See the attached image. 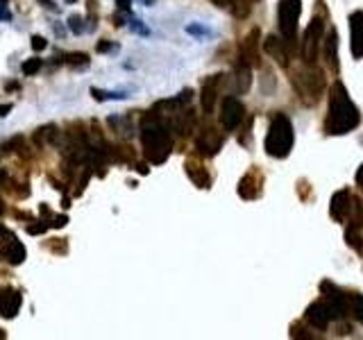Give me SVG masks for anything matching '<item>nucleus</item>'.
Segmentation results:
<instances>
[{
  "label": "nucleus",
  "mask_w": 363,
  "mask_h": 340,
  "mask_svg": "<svg viewBox=\"0 0 363 340\" xmlns=\"http://www.w3.org/2000/svg\"><path fill=\"white\" fill-rule=\"evenodd\" d=\"M41 3L45 5V7H50V9H55V5H53V0H41Z\"/></svg>",
  "instance_id": "obj_37"
},
{
  "label": "nucleus",
  "mask_w": 363,
  "mask_h": 340,
  "mask_svg": "<svg viewBox=\"0 0 363 340\" xmlns=\"http://www.w3.org/2000/svg\"><path fill=\"white\" fill-rule=\"evenodd\" d=\"M41 59H39V57H32V59H28V62H23V66H21V68H23V73L25 75H34V73H39V70H41Z\"/></svg>",
  "instance_id": "obj_25"
},
{
  "label": "nucleus",
  "mask_w": 363,
  "mask_h": 340,
  "mask_svg": "<svg viewBox=\"0 0 363 340\" xmlns=\"http://www.w3.org/2000/svg\"><path fill=\"white\" fill-rule=\"evenodd\" d=\"M191 100V91H182V95L177 98H170V100H159L157 104H154V111H168V114H175V111H179L184 104H189Z\"/></svg>",
  "instance_id": "obj_21"
},
{
  "label": "nucleus",
  "mask_w": 363,
  "mask_h": 340,
  "mask_svg": "<svg viewBox=\"0 0 363 340\" xmlns=\"http://www.w3.org/2000/svg\"><path fill=\"white\" fill-rule=\"evenodd\" d=\"M9 111H12V104H3V107H0V116H7Z\"/></svg>",
  "instance_id": "obj_35"
},
{
  "label": "nucleus",
  "mask_w": 363,
  "mask_h": 340,
  "mask_svg": "<svg viewBox=\"0 0 363 340\" xmlns=\"http://www.w3.org/2000/svg\"><path fill=\"white\" fill-rule=\"evenodd\" d=\"M261 186H264V175L259 170H250L248 175H243V179L239 181V195L243 200H256L261 195Z\"/></svg>",
  "instance_id": "obj_15"
},
{
  "label": "nucleus",
  "mask_w": 363,
  "mask_h": 340,
  "mask_svg": "<svg viewBox=\"0 0 363 340\" xmlns=\"http://www.w3.org/2000/svg\"><path fill=\"white\" fill-rule=\"evenodd\" d=\"M0 338H5V333H3V331H0Z\"/></svg>",
  "instance_id": "obj_40"
},
{
  "label": "nucleus",
  "mask_w": 363,
  "mask_h": 340,
  "mask_svg": "<svg viewBox=\"0 0 363 340\" xmlns=\"http://www.w3.org/2000/svg\"><path fill=\"white\" fill-rule=\"evenodd\" d=\"M91 93H93V98H95V100H109V98H114V100H123V98H127L125 93H109V91H100V89H91Z\"/></svg>",
  "instance_id": "obj_26"
},
{
  "label": "nucleus",
  "mask_w": 363,
  "mask_h": 340,
  "mask_svg": "<svg viewBox=\"0 0 363 340\" xmlns=\"http://www.w3.org/2000/svg\"><path fill=\"white\" fill-rule=\"evenodd\" d=\"M295 143V132L293 123L286 114L275 111L270 116V125H268V134H266V154L272 159H286L293 150Z\"/></svg>",
  "instance_id": "obj_3"
},
{
  "label": "nucleus",
  "mask_w": 363,
  "mask_h": 340,
  "mask_svg": "<svg viewBox=\"0 0 363 340\" xmlns=\"http://www.w3.org/2000/svg\"><path fill=\"white\" fill-rule=\"evenodd\" d=\"M68 28H70V30H73V32H75V34H82V32H84V25H82V18H80V16H70V18H68Z\"/></svg>",
  "instance_id": "obj_28"
},
{
  "label": "nucleus",
  "mask_w": 363,
  "mask_h": 340,
  "mask_svg": "<svg viewBox=\"0 0 363 340\" xmlns=\"http://www.w3.org/2000/svg\"><path fill=\"white\" fill-rule=\"evenodd\" d=\"M320 53L325 57V64H327V70L331 75L339 77L341 73V62H339V30L336 28H329L325 32V39H322V45H320Z\"/></svg>",
  "instance_id": "obj_7"
},
{
  "label": "nucleus",
  "mask_w": 363,
  "mask_h": 340,
  "mask_svg": "<svg viewBox=\"0 0 363 340\" xmlns=\"http://www.w3.org/2000/svg\"><path fill=\"white\" fill-rule=\"evenodd\" d=\"M109 48H112V45H109V43H98V53H107Z\"/></svg>",
  "instance_id": "obj_36"
},
{
  "label": "nucleus",
  "mask_w": 363,
  "mask_h": 340,
  "mask_svg": "<svg viewBox=\"0 0 363 340\" xmlns=\"http://www.w3.org/2000/svg\"><path fill=\"white\" fill-rule=\"evenodd\" d=\"M66 222H68L66 216H57V218H55V227H64Z\"/></svg>",
  "instance_id": "obj_33"
},
{
  "label": "nucleus",
  "mask_w": 363,
  "mask_h": 340,
  "mask_svg": "<svg viewBox=\"0 0 363 340\" xmlns=\"http://www.w3.org/2000/svg\"><path fill=\"white\" fill-rule=\"evenodd\" d=\"M316 5H318V9L314 16H311L309 25H306L304 37H302V45H300V55L304 64H318L320 45L327 32V21H329V9H325V0H318Z\"/></svg>",
  "instance_id": "obj_4"
},
{
  "label": "nucleus",
  "mask_w": 363,
  "mask_h": 340,
  "mask_svg": "<svg viewBox=\"0 0 363 340\" xmlns=\"http://www.w3.org/2000/svg\"><path fill=\"white\" fill-rule=\"evenodd\" d=\"M116 5H118L120 9H125V12L129 9V0H116Z\"/></svg>",
  "instance_id": "obj_34"
},
{
  "label": "nucleus",
  "mask_w": 363,
  "mask_h": 340,
  "mask_svg": "<svg viewBox=\"0 0 363 340\" xmlns=\"http://www.w3.org/2000/svg\"><path fill=\"white\" fill-rule=\"evenodd\" d=\"M300 16H302V0H279V5H277V23H279L281 37L291 45H295Z\"/></svg>",
  "instance_id": "obj_6"
},
{
  "label": "nucleus",
  "mask_w": 363,
  "mask_h": 340,
  "mask_svg": "<svg viewBox=\"0 0 363 340\" xmlns=\"http://www.w3.org/2000/svg\"><path fill=\"white\" fill-rule=\"evenodd\" d=\"M3 211H5V206H3V200H0V216H3Z\"/></svg>",
  "instance_id": "obj_38"
},
{
  "label": "nucleus",
  "mask_w": 363,
  "mask_h": 340,
  "mask_svg": "<svg viewBox=\"0 0 363 340\" xmlns=\"http://www.w3.org/2000/svg\"><path fill=\"white\" fill-rule=\"evenodd\" d=\"M0 252H3L5 261L12 263V266H21L25 261V247L16 241V236H9L7 241H5V245L0 247Z\"/></svg>",
  "instance_id": "obj_17"
},
{
  "label": "nucleus",
  "mask_w": 363,
  "mask_h": 340,
  "mask_svg": "<svg viewBox=\"0 0 363 340\" xmlns=\"http://www.w3.org/2000/svg\"><path fill=\"white\" fill-rule=\"evenodd\" d=\"M195 127V111L193 109H186V111H179L177 118H175V134L177 136H189Z\"/></svg>",
  "instance_id": "obj_20"
},
{
  "label": "nucleus",
  "mask_w": 363,
  "mask_h": 340,
  "mask_svg": "<svg viewBox=\"0 0 363 340\" xmlns=\"http://www.w3.org/2000/svg\"><path fill=\"white\" fill-rule=\"evenodd\" d=\"M293 48H295V45H291L284 37H277V34H270V37H266V41H264V50L270 55L272 59H275L277 64L281 66V68H289V66H291Z\"/></svg>",
  "instance_id": "obj_9"
},
{
  "label": "nucleus",
  "mask_w": 363,
  "mask_h": 340,
  "mask_svg": "<svg viewBox=\"0 0 363 340\" xmlns=\"http://www.w3.org/2000/svg\"><path fill=\"white\" fill-rule=\"evenodd\" d=\"M223 143H225L223 134H218L216 127H204L198 134V139H195V148H198V152L200 154H204V156L218 154L220 148H223Z\"/></svg>",
  "instance_id": "obj_11"
},
{
  "label": "nucleus",
  "mask_w": 363,
  "mask_h": 340,
  "mask_svg": "<svg viewBox=\"0 0 363 340\" xmlns=\"http://www.w3.org/2000/svg\"><path fill=\"white\" fill-rule=\"evenodd\" d=\"M352 204H354V193L350 189H341L331 195V202H329V216L334 222H341L345 225V220L350 218L352 213Z\"/></svg>",
  "instance_id": "obj_10"
},
{
  "label": "nucleus",
  "mask_w": 363,
  "mask_h": 340,
  "mask_svg": "<svg viewBox=\"0 0 363 340\" xmlns=\"http://www.w3.org/2000/svg\"><path fill=\"white\" fill-rule=\"evenodd\" d=\"M345 297H347V316H352L363 324V295L354 291H345Z\"/></svg>",
  "instance_id": "obj_22"
},
{
  "label": "nucleus",
  "mask_w": 363,
  "mask_h": 340,
  "mask_svg": "<svg viewBox=\"0 0 363 340\" xmlns=\"http://www.w3.org/2000/svg\"><path fill=\"white\" fill-rule=\"evenodd\" d=\"M66 62H68V64H73V66H80V64L87 66L89 57H87V55H82V53H73V55H68V57H66Z\"/></svg>",
  "instance_id": "obj_27"
},
{
  "label": "nucleus",
  "mask_w": 363,
  "mask_h": 340,
  "mask_svg": "<svg viewBox=\"0 0 363 340\" xmlns=\"http://www.w3.org/2000/svg\"><path fill=\"white\" fill-rule=\"evenodd\" d=\"M243 118H245L243 102H241L239 98L227 95V98L223 100V107H220V123H223V127L227 132H234L241 123H243Z\"/></svg>",
  "instance_id": "obj_8"
},
{
  "label": "nucleus",
  "mask_w": 363,
  "mask_h": 340,
  "mask_svg": "<svg viewBox=\"0 0 363 340\" xmlns=\"http://www.w3.org/2000/svg\"><path fill=\"white\" fill-rule=\"evenodd\" d=\"M45 45H48V41H45L43 37H39V34H37V37H32V48L37 50V53H39V50H43Z\"/></svg>",
  "instance_id": "obj_29"
},
{
  "label": "nucleus",
  "mask_w": 363,
  "mask_h": 340,
  "mask_svg": "<svg viewBox=\"0 0 363 340\" xmlns=\"http://www.w3.org/2000/svg\"><path fill=\"white\" fill-rule=\"evenodd\" d=\"M327 100H329V107H327V116L322 123L325 136H345L361 125V109L350 98V91L341 80L331 82Z\"/></svg>",
  "instance_id": "obj_1"
},
{
  "label": "nucleus",
  "mask_w": 363,
  "mask_h": 340,
  "mask_svg": "<svg viewBox=\"0 0 363 340\" xmlns=\"http://www.w3.org/2000/svg\"><path fill=\"white\" fill-rule=\"evenodd\" d=\"M231 84H234V91H236V93H248L250 86H252V66L236 62L234 80H231Z\"/></svg>",
  "instance_id": "obj_18"
},
{
  "label": "nucleus",
  "mask_w": 363,
  "mask_h": 340,
  "mask_svg": "<svg viewBox=\"0 0 363 340\" xmlns=\"http://www.w3.org/2000/svg\"><path fill=\"white\" fill-rule=\"evenodd\" d=\"M259 39H261L259 28L250 30V34L243 39V43H241V53H239L241 64H248V66L259 64Z\"/></svg>",
  "instance_id": "obj_13"
},
{
  "label": "nucleus",
  "mask_w": 363,
  "mask_h": 340,
  "mask_svg": "<svg viewBox=\"0 0 363 340\" xmlns=\"http://www.w3.org/2000/svg\"><path fill=\"white\" fill-rule=\"evenodd\" d=\"M21 304L23 299L14 288H5L0 293V318H7V320L16 318L18 311H21Z\"/></svg>",
  "instance_id": "obj_16"
},
{
  "label": "nucleus",
  "mask_w": 363,
  "mask_h": 340,
  "mask_svg": "<svg viewBox=\"0 0 363 340\" xmlns=\"http://www.w3.org/2000/svg\"><path fill=\"white\" fill-rule=\"evenodd\" d=\"M0 181H5V172L3 170H0Z\"/></svg>",
  "instance_id": "obj_39"
},
{
  "label": "nucleus",
  "mask_w": 363,
  "mask_h": 340,
  "mask_svg": "<svg viewBox=\"0 0 363 340\" xmlns=\"http://www.w3.org/2000/svg\"><path fill=\"white\" fill-rule=\"evenodd\" d=\"M350 50L354 59H363V9L350 14Z\"/></svg>",
  "instance_id": "obj_12"
},
{
  "label": "nucleus",
  "mask_w": 363,
  "mask_h": 340,
  "mask_svg": "<svg viewBox=\"0 0 363 340\" xmlns=\"http://www.w3.org/2000/svg\"><path fill=\"white\" fill-rule=\"evenodd\" d=\"M354 181H356V186H359V191L363 193V164L359 166V170H356V175H354Z\"/></svg>",
  "instance_id": "obj_30"
},
{
  "label": "nucleus",
  "mask_w": 363,
  "mask_h": 340,
  "mask_svg": "<svg viewBox=\"0 0 363 340\" xmlns=\"http://www.w3.org/2000/svg\"><path fill=\"white\" fill-rule=\"evenodd\" d=\"M291 82L295 86V93L300 95V100L306 107H316L322 100V95L327 93L325 68H320L318 64H304V68L293 73Z\"/></svg>",
  "instance_id": "obj_2"
},
{
  "label": "nucleus",
  "mask_w": 363,
  "mask_h": 340,
  "mask_svg": "<svg viewBox=\"0 0 363 340\" xmlns=\"http://www.w3.org/2000/svg\"><path fill=\"white\" fill-rule=\"evenodd\" d=\"M48 229V225H28V231L30 234H41V231Z\"/></svg>",
  "instance_id": "obj_31"
},
{
  "label": "nucleus",
  "mask_w": 363,
  "mask_h": 340,
  "mask_svg": "<svg viewBox=\"0 0 363 340\" xmlns=\"http://www.w3.org/2000/svg\"><path fill=\"white\" fill-rule=\"evenodd\" d=\"M141 143L150 164H164L173 152V139L164 125H145L141 129Z\"/></svg>",
  "instance_id": "obj_5"
},
{
  "label": "nucleus",
  "mask_w": 363,
  "mask_h": 340,
  "mask_svg": "<svg viewBox=\"0 0 363 340\" xmlns=\"http://www.w3.org/2000/svg\"><path fill=\"white\" fill-rule=\"evenodd\" d=\"M225 75L218 73V75H211L209 80L202 84V93H200V102H202V111L204 114H211L216 107V100H218V89L223 84Z\"/></svg>",
  "instance_id": "obj_14"
},
{
  "label": "nucleus",
  "mask_w": 363,
  "mask_h": 340,
  "mask_svg": "<svg viewBox=\"0 0 363 340\" xmlns=\"http://www.w3.org/2000/svg\"><path fill=\"white\" fill-rule=\"evenodd\" d=\"M211 3H214L216 7H223V9H225V7H231L236 0H211Z\"/></svg>",
  "instance_id": "obj_32"
},
{
  "label": "nucleus",
  "mask_w": 363,
  "mask_h": 340,
  "mask_svg": "<svg viewBox=\"0 0 363 340\" xmlns=\"http://www.w3.org/2000/svg\"><path fill=\"white\" fill-rule=\"evenodd\" d=\"M289 333H291V338H302V340H306V338L314 340V338H318V333H314V331H309V329H306V322H304V320H297V322L291 324Z\"/></svg>",
  "instance_id": "obj_23"
},
{
  "label": "nucleus",
  "mask_w": 363,
  "mask_h": 340,
  "mask_svg": "<svg viewBox=\"0 0 363 340\" xmlns=\"http://www.w3.org/2000/svg\"><path fill=\"white\" fill-rule=\"evenodd\" d=\"M55 139H57V127L55 125H48V127H41L37 129V134H34V141L37 143H55Z\"/></svg>",
  "instance_id": "obj_24"
},
{
  "label": "nucleus",
  "mask_w": 363,
  "mask_h": 340,
  "mask_svg": "<svg viewBox=\"0 0 363 340\" xmlns=\"http://www.w3.org/2000/svg\"><path fill=\"white\" fill-rule=\"evenodd\" d=\"M186 175L198 189H211V175L206 172L204 166L195 164V161H186Z\"/></svg>",
  "instance_id": "obj_19"
}]
</instances>
